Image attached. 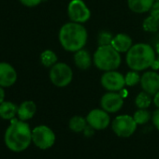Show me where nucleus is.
<instances>
[{
  "mask_svg": "<svg viewBox=\"0 0 159 159\" xmlns=\"http://www.w3.org/2000/svg\"><path fill=\"white\" fill-rule=\"evenodd\" d=\"M32 141V130L28 124L18 119H11L5 133V144L12 152L26 150Z\"/></svg>",
  "mask_w": 159,
  "mask_h": 159,
  "instance_id": "1",
  "label": "nucleus"
},
{
  "mask_svg": "<svg viewBox=\"0 0 159 159\" xmlns=\"http://www.w3.org/2000/svg\"><path fill=\"white\" fill-rule=\"evenodd\" d=\"M59 40L65 50L68 52H77L83 49L86 44L87 31L80 23H67L60 29Z\"/></svg>",
  "mask_w": 159,
  "mask_h": 159,
  "instance_id": "2",
  "label": "nucleus"
},
{
  "mask_svg": "<svg viewBox=\"0 0 159 159\" xmlns=\"http://www.w3.org/2000/svg\"><path fill=\"white\" fill-rule=\"evenodd\" d=\"M155 60L153 49L145 43H138L133 45L126 53V64L136 71L144 70L152 66Z\"/></svg>",
  "mask_w": 159,
  "mask_h": 159,
  "instance_id": "3",
  "label": "nucleus"
},
{
  "mask_svg": "<svg viewBox=\"0 0 159 159\" xmlns=\"http://www.w3.org/2000/svg\"><path fill=\"white\" fill-rule=\"evenodd\" d=\"M94 63L100 70H115L121 65V55L111 45L99 46L94 54Z\"/></svg>",
  "mask_w": 159,
  "mask_h": 159,
  "instance_id": "4",
  "label": "nucleus"
},
{
  "mask_svg": "<svg viewBox=\"0 0 159 159\" xmlns=\"http://www.w3.org/2000/svg\"><path fill=\"white\" fill-rule=\"evenodd\" d=\"M73 77L71 68L65 63H57L52 66L50 71V79L52 83L58 87L68 85Z\"/></svg>",
  "mask_w": 159,
  "mask_h": 159,
  "instance_id": "5",
  "label": "nucleus"
},
{
  "mask_svg": "<svg viewBox=\"0 0 159 159\" xmlns=\"http://www.w3.org/2000/svg\"><path fill=\"white\" fill-rule=\"evenodd\" d=\"M32 141L38 148L47 150L54 144L55 134L50 127L39 125L32 130Z\"/></svg>",
  "mask_w": 159,
  "mask_h": 159,
  "instance_id": "6",
  "label": "nucleus"
},
{
  "mask_svg": "<svg viewBox=\"0 0 159 159\" xmlns=\"http://www.w3.org/2000/svg\"><path fill=\"white\" fill-rule=\"evenodd\" d=\"M137 129V123L129 115H119L112 122L113 132L121 138H128L134 134Z\"/></svg>",
  "mask_w": 159,
  "mask_h": 159,
  "instance_id": "7",
  "label": "nucleus"
},
{
  "mask_svg": "<svg viewBox=\"0 0 159 159\" xmlns=\"http://www.w3.org/2000/svg\"><path fill=\"white\" fill-rule=\"evenodd\" d=\"M67 12L70 20L75 23H85L89 20L91 12L83 0H71L68 4Z\"/></svg>",
  "mask_w": 159,
  "mask_h": 159,
  "instance_id": "8",
  "label": "nucleus"
},
{
  "mask_svg": "<svg viewBox=\"0 0 159 159\" xmlns=\"http://www.w3.org/2000/svg\"><path fill=\"white\" fill-rule=\"evenodd\" d=\"M101 84L106 90L116 92L123 89L125 85V77L117 71H106L101 77Z\"/></svg>",
  "mask_w": 159,
  "mask_h": 159,
  "instance_id": "9",
  "label": "nucleus"
},
{
  "mask_svg": "<svg viewBox=\"0 0 159 159\" xmlns=\"http://www.w3.org/2000/svg\"><path fill=\"white\" fill-rule=\"evenodd\" d=\"M87 124L95 130H103L110 125L111 119L106 111L95 109L91 111L86 117Z\"/></svg>",
  "mask_w": 159,
  "mask_h": 159,
  "instance_id": "10",
  "label": "nucleus"
},
{
  "mask_svg": "<svg viewBox=\"0 0 159 159\" xmlns=\"http://www.w3.org/2000/svg\"><path fill=\"white\" fill-rule=\"evenodd\" d=\"M101 108L107 112H117L124 105L123 97L115 92H109L105 94L100 100Z\"/></svg>",
  "mask_w": 159,
  "mask_h": 159,
  "instance_id": "11",
  "label": "nucleus"
},
{
  "mask_svg": "<svg viewBox=\"0 0 159 159\" xmlns=\"http://www.w3.org/2000/svg\"><path fill=\"white\" fill-rule=\"evenodd\" d=\"M140 84L143 91L154 96L159 91V74L154 71L145 72L140 78Z\"/></svg>",
  "mask_w": 159,
  "mask_h": 159,
  "instance_id": "12",
  "label": "nucleus"
},
{
  "mask_svg": "<svg viewBox=\"0 0 159 159\" xmlns=\"http://www.w3.org/2000/svg\"><path fill=\"white\" fill-rule=\"evenodd\" d=\"M17 73L15 69L7 63H0V86L9 87L15 84Z\"/></svg>",
  "mask_w": 159,
  "mask_h": 159,
  "instance_id": "13",
  "label": "nucleus"
},
{
  "mask_svg": "<svg viewBox=\"0 0 159 159\" xmlns=\"http://www.w3.org/2000/svg\"><path fill=\"white\" fill-rule=\"evenodd\" d=\"M111 45L119 52H127L132 47V39L125 34H118L112 39Z\"/></svg>",
  "mask_w": 159,
  "mask_h": 159,
  "instance_id": "14",
  "label": "nucleus"
},
{
  "mask_svg": "<svg viewBox=\"0 0 159 159\" xmlns=\"http://www.w3.org/2000/svg\"><path fill=\"white\" fill-rule=\"evenodd\" d=\"M76 53L74 54V62L75 65L83 70H86L90 67L92 60H91V55L88 52V51L81 49L77 52H75Z\"/></svg>",
  "mask_w": 159,
  "mask_h": 159,
  "instance_id": "15",
  "label": "nucleus"
},
{
  "mask_svg": "<svg viewBox=\"0 0 159 159\" xmlns=\"http://www.w3.org/2000/svg\"><path fill=\"white\" fill-rule=\"evenodd\" d=\"M36 111H37V107L33 101H25L18 108L17 115L20 120L27 121L35 115Z\"/></svg>",
  "mask_w": 159,
  "mask_h": 159,
  "instance_id": "16",
  "label": "nucleus"
},
{
  "mask_svg": "<svg viewBox=\"0 0 159 159\" xmlns=\"http://www.w3.org/2000/svg\"><path fill=\"white\" fill-rule=\"evenodd\" d=\"M154 0H127L129 9L136 13L147 12L151 10Z\"/></svg>",
  "mask_w": 159,
  "mask_h": 159,
  "instance_id": "17",
  "label": "nucleus"
},
{
  "mask_svg": "<svg viewBox=\"0 0 159 159\" xmlns=\"http://www.w3.org/2000/svg\"><path fill=\"white\" fill-rule=\"evenodd\" d=\"M18 112V107L11 102H3L0 104V117L5 120H11Z\"/></svg>",
  "mask_w": 159,
  "mask_h": 159,
  "instance_id": "18",
  "label": "nucleus"
},
{
  "mask_svg": "<svg viewBox=\"0 0 159 159\" xmlns=\"http://www.w3.org/2000/svg\"><path fill=\"white\" fill-rule=\"evenodd\" d=\"M87 121L86 119H84L82 116H73L70 120H69V124L68 126L69 128L76 133H80V132H83L85 127L87 126Z\"/></svg>",
  "mask_w": 159,
  "mask_h": 159,
  "instance_id": "19",
  "label": "nucleus"
},
{
  "mask_svg": "<svg viewBox=\"0 0 159 159\" xmlns=\"http://www.w3.org/2000/svg\"><path fill=\"white\" fill-rule=\"evenodd\" d=\"M40 60H41V63H42L43 66L49 67V66H52L55 65V63L57 61V56L52 51L46 50L41 53Z\"/></svg>",
  "mask_w": 159,
  "mask_h": 159,
  "instance_id": "20",
  "label": "nucleus"
},
{
  "mask_svg": "<svg viewBox=\"0 0 159 159\" xmlns=\"http://www.w3.org/2000/svg\"><path fill=\"white\" fill-rule=\"evenodd\" d=\"M135 102H136V105L139 109H147L151 105V102H152L151 95H149L145 91L140 92L137 96Z\"/></svg>",
  "mask_w": 159,
  "mask_h": 159,
  "instance_id": "21",
  "label": "nucleus"
},
{
  "mask_svg": "<svg viewBox=\"0 0 159 159\" xmlns=\"http://www.w3.org/2000/svg\"><path fill=\"white\" fill-rule=\"evenodd\" d=\"M142 26L147 32H156L159 29V20L151 15L143 21Z\"/></svg>",
  "mask_w": 159,
  "mask_h": 159,
  "instance_id": "22",
  "label": "nucleus"
},
{
  "mask_svg": "<svg viewBox=\"0 0 159 159\" xmlns=\"http://www.w3.org/2000/svg\"><path fill=\"white\" fill-rule=\"evenodd\" d=\"M133 118L137 123V125H144L150 121L151 113L146 109H139L134 113Z\"/></svg>",
  "mask_w": 159,
  "mask_h": 159,
  "instance_id": "23",
  "label": "nucleus"
},
{
  "mask_svg": "<svg viewBox=\"0 0 159 159\" xmlns=\"http://www.w3.org/2000/svg\"><path fill=\"white\" fill-rule=\"evenodd\" d=\"M125 84L128 86H134L136 84H138L140 82V77L139 75L136 72V70H132L129 71L126 76L125 77Z\"/></svg>",
  "mask_w": 159,
  "mask_h": 159,
  "instance_id": "24",
  "label": "nucleus"
},
{
  "mask_svg": "<svg viewBox=\"0 0 159 159\" xmlns=\"http://www.w3.org/2000/svg\"><path fill=\"white\" fill-rule=\"evenodd\" d=\"M113 37L111 36V33L107 32V31H102L99 35H98V45L99 46H107V45H111V41H112Z\"/></svg>",
  "mask_w": 159,
  "mask_h": 159,
  "instance_id": "25",
  "label": "nucleus"
},
{
  "mask_svg": "<svg viewBox=\"0 0 159 159\" xmlns=\"http://www.w3.org/2000/svg\"><path fill=\"white\" fill-rule=\"evenodd\" d=\"M150 11H151V15L152 16H153V17H155L156 19L159 20V2L154 1V3L152 6Z\"/></svg>",
  "mask_w": 159,
  "mask_h": 159,
  "instance_id": "26",
  "label": "nucleus"
},
{
  "mask_svg": "<svg viewBox=\"0 0 159 159\" xmlns=\"http://www.w3.org/2000/svg\"><path fill=\"white\" fill-rule=\"evenodd\" d=\"M152 124L155 126V128L159 130V108L152 113Z\"/></svg>",
  "mask_w": 159,
  "mask_h": 159,
  "instance_id": "27",
  "label": "nucleus"
},
{
  "mask_svg": "<svg viewBox=\"0 0 159 159\" xmlns=\"http://www.w3.org/2000/svg\"><path fill=\"white\" fill-rule=\"evenodd\" d=\"M20 1L25 6H27V7H35V6L39 5L42 1V0H20Z\"/></svg>",
  "mask_w": 159,
  "mask_h": 159,
  "instance_id": "28",
  "label": "nucleus"
},
{
  "mask_svg": "<svg viewBox=\"0 0 159 159\" xmlns=\"http://www.w3.org/2000/svg\"><path fill=\"white\" fill-rule=\"evenodd\" d=\"M153 103H154V105H155L157 108H159V91L154 95V98H153Z\"/></svg>",
  "mask_w": 159,
  "mask_h": 159,
  "instance_id": "29",
  "label": "nucleus"
},
{
  "mask_svg": "<svg viewBox=\"0 0 159 159\" xmlns=\"http://www.w3.org/2000/svg\"><path fill=\"white\" fill-rule=\"evenodd\" d=\"M4 98H5V92L2 87H0V104L4 102Z\"/></svg>",
  "mask_w": 159,
  "mask_h": 159,
  "instance_id": "30",
  "label": "nucleus"
},
{
  "mask_svg": "<svg viewBox=\"0 0 159 159\" xmlns=\"http://www.w3.org/2000/svg\"><path fill=\"white\" fill-rule=\"evenodd\" d=\"M152 67L154 70H156V69H158V68H159V58L154 60V62H153V63H152Z\"/></svg>",
  "mask_w": 159,
  "mask_h": 159,
  "instance_id": "31",
  "label": "nucleus"
},
{
  "mask_svg": "<svg viewBox=\"0 0 159 159\" xmlns=\"http://www.w3.org/2000/svg\"><path fill=\"white\" fill-rule=\"evenodd\" d=\"M155 50H156V52L158 53V55H159V41L156 43V46H155Z\"/></svg>",
  "mask_w": 159,
  "mask_h": 159,
  "instance_id": "32",
  "label": "nucleus"
},
{
  "mask_svg": "<svg viewBox=\"0 0 159 159\" xmlns=\"http://www.w3.org/2000/svg\"><path fill=\"white\" fill-rule=\"evenodd\" d=\"M154 1H156V2H159V0H154Z\"/></svg>",
  "mask_w": 159,
  "mask_h": 159,
  "instance_id": "33",
  "label": "nucleus"
},
{
  "mask_svg": "<svg viewBox=\"0 0 159 159\" xmlns=\"http://www.w3.org/2000/svg\"><path fill=\"white\" fill-rule=\"evenodd\" d=\"M158 58H159V57H158Z\"/></svg>",
  "mask_w": 159,
  "mask_h": 159,
  "instance_id": "34",
  "label": "nucleus"
}]
</instances>
